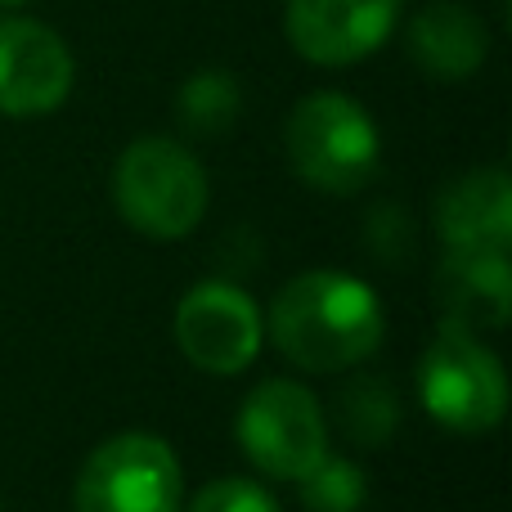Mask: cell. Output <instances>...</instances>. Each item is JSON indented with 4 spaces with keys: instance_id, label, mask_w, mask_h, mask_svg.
Segmentation results:
<instances>
[{
    "instance_id": "6da1fadb",
    "label": "cell",
    "mask_w": 512,
    "mask_h": 512,
    "mask_svg": "<svg viewBox=\"0 0 512 512\" xmlns=\"http://www.w3.org/2000/svg\"><path fill=\"white\" fill-rule=\"evenodd\" d=\"M387 315L378 292L342 270H306L270 301V337L301 373H342L382 346Z\"/></svg>"
},
{
    "instance_id": "7a4b0ae2",
    "label": "cell",
    "mask_w": 512,
    "mask_h": 512,
    "mask_svg": "<svg viewBox=\"0 0 512 512\" xmlns=\"http://www.w3.org/2000/svg\"><path fill=\"white\" fill-rule=\"evenodd\" d=\"M283 153L301 185L333 198L369 189L382 162V135L369 108L342 90H315L283 122Z\"/></svg>"
},
{
    "instance_id": "3957f363",
    "label": "cell",
    "mask_w": 512,
    "mask_h": 512,
    "mask_svg": "<svg viewBox=\"0 0 512 512\" xmlns=\"http://www.w3.org/2000/svg\"><path fill=\"white\" fill-rule=\"evenodd\" d=\"M207 171L171 135H140L113 167V207L135 234L153 243H176L194 234L207 216Z\"/></svg>"
},
{
    "instance_id": "277c9868",
    "label": "cell",
    "mask_w": 512,
    "mask_h": 512,
    "mask_svg": "<svg viewBox=\"0 0 512 512\" xmlns=\"http://www.w3.org/2000/svg\"><path fill=\"white\" fill-rule=\"evenodd\" d=\"M418 400L432 423L459 436L495 432L508 414V373L477 333L441 324L418 360Z\"/></svg>"
},
{
    "instance_id": "5b68a950",
    "label": "cell",
    "mask_w": 512,
    "mask_h": 512,
    "mask_svg": "<svg viewBox=\"0 0 512 512\" xmlns=\"http://www.w3.org/2000/svg\"><path fill=\"white\" fill-rule=\"evenodd\" d=\"M180 504V459L153 432H122L95 445L72 490V512H180Z\"/></svg>"
},
{
    "instance_id": "8992f818",
    "label": "cell",
    "mask_w": 512,
    "mask_h": 512,
    "mask_svg": "<svg viewBox=\"0 0 512 512\" xmlns=\"http://www.w3.org/2000/svg\"><path fill=\"white\" fill-rule=\"evenodd\" d=\"M239 445L256 472L297 486L328 454V418L315 391L292 378H265L239 409Z\"/></svg>"
},
{
    "instance_id": "52a82bcc",
    "label": "cell",
    "mask_w": 512,
    "mask_h": 512,
    "mask_svg": "<svg viewBox=\"0 0 512 512\" xmlns=\"http://www.w3.org/2000/svg\"><path fill=\"white\" fill-rule=\"evenodd\" d=\"M176 346L194 369L234 378L261 355V310L239 283L203 279L176 306Z\"/></svg>"
},
{
    "instance_id": "ba28073f",
    "label": "cell",
    "mask_w": 512,
    "mask_h": 512,
    "mask_svg": "<svg viewBox=\"0 0 512 512\" xmlns=\"http://www.w3.org/2000/svg\"><path fill=\"white\" fill-rule=\"evenodd\" d=\"M400 23V0H288L283 36L315 68H351L378 54Z\"/></svg>"
},
{
    "instance_id": "9c48e42d",
    "label": "cell",
    "mask_w": 512,
    "mask_h": 512,
    "mask_svg": "<svg viewBox=\"0 0 512 512\" xmlns=\"http://www.w3.org/2000/svg\"><path fill=\"white\" fill-rule=\"evenodd\" d=\"M77 63L41 18H0V117H45L68 104Z\"/></svg>"
},
{
    "instance_id": "30bf717a",
    "label": "cell",
    "mask_w": 512,
    "mask_h": 512,
    "mask_svg": "<svg viewBox=\"0 0 512 512\" xmlns=\"http://www.w3.org/2000/svg\"><path fill=\"white\" fill-rule=\"evenodd\" d=\"M436 234L450 252L512 248V180L504 167H477L436 198Z\"/></svg>"
},
{
    "instance_id": "8fae6325",
    "label": "cell",
    "mask_w": 512,
    "mask_h": 512,
    "mask_svg": "<svg viewBox=\"0 0 512 512\" xmlns=\"http://www.w3.org/2000/svg\"><path fill=\"white\" fill-rule=\"evenodd\" d=\"M436 306L441 324L468 333H495L512 315V265L508 252H450L436 265Z\"/></svg>"
},
{
    "instance_id": "7c38bea8",
    "label": "cell",
    "mask_w": 512,
    "mask_h": 512,
    "mask_svg": "<svg viewBox=\"0 0 512 512\" xmlns=\"http://www.w3.org/2000/svg\"><path fill=\"white\" fill-rule=\"evenodd\" d=\"M405 45L414 68L432 81H468L490 59V32L481 14L454 0H432L418 9L405 27Z\"/></svg>"
},
{
    "instance_id": "4fadbf2b",
    "label": "cell",
    "mask_w": 512,
    "mask_h": 512,
    "mask_svg": "<svg viewBox=\"0 0 512 512\" xmlns=\"http://www.w3.org/2000/svg\"><path fill=\"white\" fill-rule=\"evenodd\" d=\"M243 117V86L234 72L203 68L180 81L176 90V122L194 140H221Z\"/></svg>"
},
{
    "instance_id": "5bb4252c",
    "label": "cell",
    "mask_w": 512,
    "mask_h": 512,
    "mask_svg": "<svg viewBox=\"0 0 512 512\" xmlns=\"http://www.w3.org/2000/svg\"><path fill=\"white\" fill-rule=\"evenodd\" d=\"M337 423H342L351 445H360V450H382L400 427V400H396V391L387 387V378L360 373V378L346 382L342 396H337Z\"/></svg>"
},
{
    "instance_id": "9a60e30c",
    "label": "cell",
    "mask_w": 512,
    "mask_h": 512,
    "mask_svg": "<svg viewBox=\"0 0 512 512\" xmlns=\"http://www.w3.org/2000/svg\"><path fill=\"white\" fill-rule=\"evenodd\" d=\"M297 486H301V504L310 512H360L364 495H369L364 468L342 459V454H324Z\"/></svg>"
},
{
    "instance_id": "2e32d148",
    "label": "cell",
    "mask_w": 512,
    "mask_h": 512,
    "mask_svg": "<svg viewBox=\"0 0 512 512\" xmlns=\"http://www.w3.org/2000/svg\"><path fill=\"white\" fill-rule=\"evenodd\" d=\"M189 512H283L279 499L252 477H216L194 495Z\"/></svg>"
},
{
    "instance_id": "e0dca14e",
    "label": "cell",
    "mask_w": 512,
    "mask_h": 512,
    "mask_svg": "<svg viewBox=\"0 0 512 512\" xmlns=\"http://www.w3.org/2000/svg\"><path fill=\"white\" fill-rule=\"evenodd\" d=\"M0 5H5V9H9V5H27V0H0Z\"/></svg>"
}]
</instances>
